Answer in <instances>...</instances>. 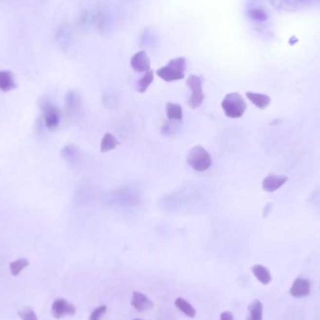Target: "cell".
<instances>
[{"mask_svg": "<svg viewBox=\"0 0 320 320\" xmlns=\"http://www.w3.org/2000/svg\"><path fill=\"white\" fill-rule=\"evenodd\" d=\"M186 69L187 63L185 57H177L170 60L167 66L159 69L157 75L168 83L180 81L185 78Z\"/></svg>", "mask_w": 320, "mask_h": 320, "instance_id": "obj_1", "label": "cell"}, {"mask_svg": "<svg viewBox=\"0 0 320 320\" xmlns=\"http://www.w3.org/2000/svg\"><path fill=\"white\" fill-rule=\"evenodd\" d=\"M187 164L197 173H204L208 171L212 164V157L206 149L197 145L192 148L187 155Z\"/></svg>", "mask_w": 320, "mask_h": 320, "instance_id": "obj_2", "label": "cell"}, {"mask_svg": "<svg viewBox=\"0 0 320 320\" xmlns=\"http://www.w3.org/2000/svg\"><path fill=\"white\" fill-rule=\"evenodd\" d=\"M222 109L229 118H240L247 111V105L239 93H230L222 101Z\"/></svg>", "mask_w": 320, "mask_h": 320, "instance_id": "obj_3", "label": "cell"}, {"mask_svg": "<svg viewBox=\"0 0 320 320\" xmlns=\"http://www.w3.org/2000/svg\"><path fill=\"white\" fill-rule=\"evenodd\" d=\"M186 86L191 90V97L188 99V106L192 109L198 108L205 99L202 89V79L197 75H190L186 80Z\"/></svg>", "mask_w": 320, "mask_h": 320, "instance_id": "obj_4", "label": "cell"}, {"mask_svg": "<svg viewBox=\"0 0 320 320\" xmlns=\"http://www.w3.org/2000/svg\"><path fill=\"white\" fill-rule=\"evenodd\" d=\"M41 110L46 127L49 130H54L58 127L61 121L60 110L50 100H43L41 103Z\"/></svg>", "mask_w": 320, "mask_h": 320, "instance_id": "obj_5", "label": "cell"}, {"mask_svg": "<svg viewBox=\"0 0 320 320\" xmlns=\"http://www.w3.org/2000/svg\"><path fill=\"white\" fill-rule=\"evenodd\" d=\"M76 313V307L64 299H56L52 305V315L54 319L60 320L66 316H72Z\"/></svg>", "mask_w": 320, "mask_h": 320, "instance_id": "obj_6", "label": "cell"}, {"mask_svg": "<svg viewBox=\"0 0 320 320\" xmlns=\"http://www.w3.org/2000/svg\"><path fill=\"white\" fill-rule=\"evenodd\" d=\"M130 65L136 72H146L150 71L151 61L144 51H140L132 56Z\"/></svg>", "mask_w": 320, "mask_h": 320, "instance_id": "obj_7", "label": "cell"}, {"mask_svg": "<svg viewBox=\"0 0 320 320\" xmlns=\"http://www.w3.org/2000/svg\"><path fill=\"white\" fill-rule=\"evenodd\" d=\"M288 178L283 175L269 174L262 182V188L266 192H274L286 183Z\"/></svg>", "mask_w": 320, "mask_h": 320, "instance_id": "obj_8", "label": "cell"}, {"mask_svg": "<svg viewBox=\"0 0 320 320\" xmlns=\"http://www.w3.org/2000/svg\"><path fill=\"white\" fill-rule=\"evenodd\" d=\"M311 292V283L308 279L302 277L297 278L292 284L289 293L295 298H302L309 295Z\"/></svg>", "mask_w": 320, "mask_h": 320, "instance_id": "obj_9", "label": "cell"}, {"mask_svg": "<svg viewBox=\"0 0 320 320\" xmlns=\"http://www.w3.org/2000/svg\"><path fill=\"white\" fill-rule=\"evenodd\" d=\"M132 306L139 312H144L154 307L153 302L145 294H142L139 291H134L131 300Z\"/></svg>", "mask_w": 320, "mask_h": 320, "instance_id": "obj_10", "label": "cell"}, {"mask_svg": "<svg viewBox=\"0 0 320 320\" xmlns=\"http://www.w3.org/2000/svg\"><path fill=\"white\" fill-rule=\"evenodd\" d=\"M80 95L75 91H70L66 96V109L70 115L76 114L81 108Z\"/></svg>", "mask_w": 320, "mask_h": 320, "instance_id": "obj_11", "label": "cell"}, {"mask_svg": "<svg viewBox=\"0 0 320 320\" xmlns=\"http://www.w3.org/2000/svg\"><path fill=\"white\" fill-rule=\"evenodd\" d=\"M17 87L12 71H0V90L3 92H10Z\"/></svg>", "mask_w": 320, "mask_h": 320, "instance_id": "obj_12", "label": "cell"}, {"mask_svg": "<svg viewBox=\"0 0 320 320\" xmlns=\"http://www.w3.org/2000/svg\"><path fill=\"white\" fill-rule=\"evenodd\" d=\"M247 98L259 109L264 110L271 104V98L264 94H259L254 92H247Z\"/></svg>", "mask_w": 320, "mask_h": 320, "instance_id": "obj_13", "label": "cell"}, {"mask_svg": "<svg viewBox=\"0 0 320 320\" xmlns=\"http://www.w3.org/2000/svg\"><path fill=\"white\" fill-rule=\"evenodd\" d=\"M166 113L170 121L181 122L183 120V108L180 104L168 102L166 105Z\"/></svg>", "mask_w": 320, "mask_h": 320, "instance_id": "obj_14", "label": "cell"}, {"mask_svg": "<svg viewBox=\"0 0 320 320\" xmlns=\"http://www.w3.org/2000/svg\"><path fill=\"white\" fill-rule=\"evenodd\" d=\"M119 145V141L115 136L112 135L110 132H106L101 140L100 142V152L107 153L111 150H114Z\"/></svg>", "mask_w": 320, "mask_h": 320, "instance_id": "obj_15", "label": "cell"}, {"mask_svg": "<svg viewBox=\"0 0 320 320\" xmlns=\"http://www.w3.org/2000/svg\"><path fill=\"white\" fill-rule=\"evenodd\" d=\"M252 272L256 276L259 282L263 284H268L271 281V274L270 271L262 266V265H255L252 267Z\"/></svg>", "mask_w": 320, "mask_h": 320, "instance_id": "obj_16", "label": "cell"}, {"mask_svg": "<svg viewBox=\"0 0 320 320\" xmlns=\"http://www.w3.org/2000/svg\"><path fill=\"white\" fill-rule=\"evenodd\" d=\"M249 316L247 317V320H262L263 319V305L259 300L253 301L249 306Z\"/></svg>", "mask_w": 320, "mask_h": 320, "instance_id": "obj_17", "label": "cell"}, {"mask_svg": "<svg viewBox=\"0 0 320 320\" xmlns=\"http://www.w3.org/2000/svg\"><path fill=\"white\" fill-rule=\"evenodd\" d=\"M154 81V72L153 71H148L138 81L137 83V90L139 93L143 94L146 92L148 87L151 86V84Z\"/></svg>", "mask_w": 320, "mask_h": 320, "instance_id": "obj_18", "label": "cell"}, {"mask_svg": "<svg viewBox=\"0 0 320 320\" xmlns=\"http://www.w3.org/2000/svg\"><path fill=\"white\" fill-rule=\"evenodd\" d=\"M175 305L185 316L193 319L196 317V310L189 302H187L183 298H177L175 301Z\"/></svg>", "mask_w": 320, "mask_h": 320, "instance_id": "obj_19", "label": "cell"}, {"mask_svg": "<svg viewBox=\"0 0 320 320\" xmlns=\"http://www.w3.org/2000/svg\"><path fill=\"white\" fill-rule=\"evenodd\" d=\"M29 265V261L26 259H19L10 264V269L13 276L19 275V273Z\"/></svg>", "mask_w": 320, "mask_h": 320, "instance_id": "obj_20", "label": "cell"}, {"mask_svg": "<svg viewBox=\"0 0 320 320\" xmlns=\"http://www.w3.org/2000/svg\"><path fill=\"white\" fill-rule=\"evenodd\" d=\"M248 15L253 21H256V22H259V23L265 22L268 19L267 13H265L260 8H252V9H250L248 11Z\"/></svg>", "mask_w": 320, "mask_h": 320, "instance_id": "obj_21", "label": "cell"}, {"mask_svg": "<svg viewBox=\"0 0 320 320\" xmlns=\"http://www.w3.org/2000/svg\"><path fill=\"white\" fill-rule=\"evenodd\" d=\"M62 156L68 161H75L78 158V150L72 145H67L62 150Z\"/></svg>", "mask_w": 320, "mask_h": 320, "instance_id": "obj_22", "label": "cell"}, {"mask_svg": "<svg viewBox=\"0 0 320 320\" xmlns=\"http://www.w3.org/2000/svg\"><path fill=\"white\" fill-rule=\"evenodd\" d=\"M180 122H173V121H168L165 122L162 125L161 128V133L164 136H172L176 132V130L178 129V124Z\"/></svg>", "mask_w": 320, "mask_h": 320, "instance_id": "obj_23", "label": "cell"}, {"mask_svg": "<svg viewBox=\"0 0 320 320\" xmlns=\"http://www.w3.org/2000/svg\"><path fill=\"white\" fill-rule=\"evenodd\" d=\"M18 314L22 320H38L36 313L31 308H25L22 311H19Z\"/></svg>", "mask_w": 320, "mask_h": 320, "instance_id": "obj_24", "label": "cell"}, {"mask_svg": "<svg viewBox=\"0 0 320 320\" xmlns=\"http://www.w3.org/2000/svg\"><path fill=\"white\" fill-rule=\"evenodd\" d=\"M107 311V306L106 305H101L99 307L96 308L90 315L89 320H100L101 318L103 317V315L106 313Z\"/></svg>", "mask_w": 320, "mask_h": 320, "instance_id": "obj_25", "label": "cell"}, {"mask_svg": "<svg viewBox=\"0 0 320 320\" xmlns=\"http://www.w3.org/2000/svg\"><path fill=\"white\" fill-rule=\"evenodd\" d=\"M220 320H233V315L231 312H223L220 316Z\"/></svg>", "mask_w": 320, "mask_h": 320, "instance_id": "obj_26", "label": "cell"}, {"mask_svg": "<svg viewBox=\"0 0 320 320\" xmlns=\"http://www.w3.org/2000/svg\"><path fill=\"white\" fill-rule=\"evenodd\" d=\"M297 2H299V3H306V2H308V1H311V0H296Z\"/></svg>", "mask_w": 320, "mask_h": 320, "instance_id": "obj_27", "label": "cell"}, {"mask_svg": "<svg viewBox=\"0 0 320 320\" xmlns=\"http://www.w3.org/2000/svg\"></svg>", "mask_w": 320, "mask_h": 320, "instance_id": "obj_28", "label": "cell"}]
</instances>
